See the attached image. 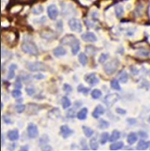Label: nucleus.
Masks as SVG:
<instances>
[{
    "label": "nucleus",
    "instance_id": "1",
    "mask_svg": "<svg viewBox=\"0 0 150 151\" xmlns=\"http://www.w3.org/2000/svg\"><path fill=\"white\" fill-rule=\"evenodd\" d=\"M22 50L23 52L30 55H36L38 53V49L35 43H33L31 40H24L22 44Z\"/></svg>",
    "mask_w": 150,
    "mask_h": 151
},
{
    "label": "nucleus",
    "instance_id": "2",
    "mask_svg": "<svg viewBox=\"0 0 150 151\" xmlns=\"http://www.w3.org/2000/svg\"><path fill=\"white\" fill-rule=\"evenodd\" d=\"M118 67H119V60L115 59L106 63V65L104 66V71L107 75L111 76L116 73Z\"/></svg>",
    "mask_w": 150,
    "mask_h": 151
},
{
    "label": "nucleus",
    "instance_id": "3",
    "mask_svg": "<svg viewBox=\"0 0 150 151\" xmlns=\"http://www.w3.org/2000/svg\"><path fill=\"white\" fill-rule=\"evenodd\" d=\"M67 24H68L69 29H70L72 31H74V32L80 33V32H82V30H83V25H82L80 20H78V19H77V18H71V19L68 21Z\"/></svg>",
    "mask_w": 150,
    "mask_h": 151
},
{
    "label": "nucleus",
    "instance_id": "4",
    "mask_svg": "<svg viewBox=\"0 0 150 151\" xmlns=\"http://www.w3.org/2000/svg\"><path fill=\"white\" fill-rule=\"evenodd\" d=\"M120 100V96L119 94L117 93H110V94H108L105 99H104V102L106 103V105L108 107H111L113 106L115 103H116L118 101Z\"/></svg>",
    "mask_w": 150,
    "mask_h": 151
},
{
    "label": "nucleus",
    "instance_id": "5",
    "mask_svg": "<svg viewBox=\"0 0 150 151\" xmlns=\"http://www.w3.org/2000/svg\"><path fill=\"white\" fill-rule=\"evenodd\" d=\"M78 39L75 37L74 35H67L61 39V44L66 45H71L73 46L74 45L78 44Z\"/></svg>",
    "mask_w": 150,
    "mask_h": 151
},
{
    "label": "nucleus",
    "instance_id": "6",
    "mask_svg": "<svg viewBox=\"0 0 150 151\" xmlns=\"http://www.w3.org/2000/svg\"><path fill=\"white\" fill-rule=\"evenodd\" d=\"M85 80L86 83H88L92 86H96L100 82V79H99V78L97 77V75L95 73H91V74L86 75L85 77Z\"/></svg>",
    "mask_w": 150,
    "mask_h": 151
},
{
    "label": "nucleus",
    "instance_id": "7",
    "mask_svg": "<svg viewBox=\"0 0 150 151\" xmlns=\"http://www.w3.org/2000/svg\"><path fill=\"white\" fill-rule=\"evenodd\" d=\"M47 14H48V17L51 20H56V18L59 15L58 7L55 5H53V4L48 6V7H47Z\"/></svg>",
    "mask_w": 150,
    "mask_h": 151
},
{
    "label": "nucleus",
    "instance_id": "8",
    "mask_svg": "<svg viewBox=\"0 0 150 151\" xmlns=\"http://www.w3.org/2000/svg\"><path fill=\"white\" fill-rule=\"evenodd\" d=\"M28 68L30 71H41L46 70V66L42 62H31L27 65Z\"/></svg>",
    "mask_w": 150,
    "mask_h": 151
},
{
    "label": "nucleus",
    "instance_id": "9",
    "mask_svg": "<svg viewBox=\"0 0 150 151\" xmlns=\"http://www.w3.org/2000/svg\"><path fill=\"white\" fill-rule=\"evenodd\" d=\"M27 132H28V136L30 138V139H36L38 134H39V132H38V128L36 124H29L28 125V128H27Z\"/></svg>",
    "mask_w": 150,
    "mask_h": 151
},
{
    "label": "nucleus",
    "instance_id": "10",
    "mask_svg": "<svg viewBox=\"0 0 150 151\" xmlns=\"http://www.w3.org/2000/svg\"><path fill=\"white\" fill-rule=\"evenodd\" d=\"M81 38L85 42H96L97 41V37L93 32H86L85 34H82Z\"/></svg>",
    "mask_w": 150,
    "mask_h": 151
},
{
    "label": "nucleus",
    "instance_id": "11",
    "mask_svg": "<svg viewBox=\"0 0 150 151\" xmlns=\"http://www.w3.org/2000/svg\"><path fill=\"white\" fill-rule=\"evenodd\" d=\"M104 113H105L104 107L102 105H98L93 112V116L96 119H99L102 115H104Z\"/></svg>",
    "mask_w": 150,
    "mask_h": 151
},
{
    "label": "nucleus",
    "instance_id": "12",
    "mask_svg": "<svg viewBox=\"0 0 150 151\" xmlns=\"http://www.w3.org/2000/svg\"><path fill=\"white\" fill-rule=\"evenodd\" d=\"M73 132H74V131L72 129H70L67 125L64 124V125L60 126V133H61V135H62V137L64 139H67V137L72 135Z\"/></svg>",
    "mask_w": 150,
    "mask_h": 151
},
{
    "label": "nucleus",
    "instance_id": "13",
    "mask_svg": "<svg viewBox=\"0 0 150 151\" xmlns=\"http://www.w3.org/2000/svg\"><path fill=\"white\" fill-rule=\"evenodd\" d=\"M20 134H19V131L18 130H11L8 132L7 133V138L11 140V141H15L19 139Z\"/></svg>",
    "mask_w": 150,
    "mask_h": 151
},
{
    "label": "nucleus",
    "instance_id": "14",
    "mask_svg": "<svg viewBox=\"0 0 150 151\" xmlns=\"http://www.w3.org/2000/svg\"><path fill=\"white\" fill-rule=\"evenodd\" d=\"M115 14L117 18H122L124 14V9L123 6L120 4H117L115 6Z\"/></svg>",
    "mask_w": 150,
    "mask_h": 151
},
{
    "label": "nucleus",
    "instance_id": "15",
    "mask_svg": "<svg viewBox=\"0 0 150 151\" xmlns=\"http://www.w3.org/2000/svg\"><path fill=\"white\" fill-rule=\"evenodd\" d=\"M150 147V141L147 140H139V142L137 145V149L138 150H146Z\"/></svg>",
    "mask_w": 150,
    "mask_h": 151
},
{
    "label": "nucleus",
    "instance_id": "16",
    "mask_svg": "<svg viewBox=\"0 0 150 151\" xmlns=\"http://www.w3.org/2000/svg\"><path fill=\"white\" fill-rule=\"evenodd\" d=\"M138 140V135L135 132H131L127 136V142L130 145H133Z\"/></svg>",
    "mask_w": 150,
    "mask_h": 151
},
{
    "label": "nucleus",
    "instance_id": "17",
    "mask_svg": "<svg viewBox=\"0 0 150 151\" xmlns=\"http://www.w3.org/2000/svg\"><path fill=\"white\" fill-rule=\"evenodd\" d=\"M128 79H129V77H128L127 72H126V71H124V70L121 71V72H120V74H119V77H118V80H119L121 83L125 84V83H127Z\"/></svg>",
    "mask_w": 150,
    "mask_h": 151
},
{
    "label": "nucleus",
    "instance_id": "18",
    "mask_svg": "<svg viewBox=\"0 0 150 151\" xmlns=\"http://www.w3.org/2000/svg\"><path fill=\"white\" fill-rule=\"evenodd\" d=\"M87 114H88V109L86 108H83L78 114L77 116L79 120H85L87 117Z\"/></svg>",
    "mask_w": 150,
    "mask_h": 151
},
{
    "label": "nucleus",
    "instance_id": "19",
    "mask_svg": "<svg viewBox=\"0 0 150 151\" xmlns=\"http://www.w3.org/2000/svg\"><path fill=\"white\" fill-rule=\"evenodd\" d=\"M53 54H54L55 56H58V57H60V56H64V55L67 54V50H66L65 48H63V47H57L56 49H54Z\"/></svg>",
    "mask_w": 150,
    "mask_h": 151
},
{
    "label": "nucleus",
    "instance_id": "20",
    "mask_svg": "<svg viewBox=\"0 0 150 151\" xmlns=\"http://www.w3.org/2000/svg\"><path fill=\"white\" fill-rule=\"evenodd\" d=\"M82 130H83L85 135L87 138H91V137L93 135V132H94L92 128L86 126V125H83V126H82Z\"/></svg>",
    "mask_w": 150,
    "mask_h": 151
},
{
    "label": "nucleus",
    "instance_id": "21",
    "mask_svg": "<svg viewBox=\"0 0 150 151\" xmlns=\"http://www.w3.org/2000/svg\"><path fill=\"white\" fill-rule=\"evenodd\" d=\"M123 147V141H114L110 145V150H119Z\"/></svg>",
    "mask_w": 150,
    "mask_h": 151
},
{
    "label": "nucleus",
    "instance_id": "22",
    "mask_svg": "<svg viewBox=\"0 0 150 151\" xmlns=\"http://www.w3.org/2000/svg\"><path fill=\"white\" fill-rule=\"evenodd\" d=\"M120 137H121V132L119 131H117V130H115V131H113V132H112V134H111V136L109 138V141L114 142V141L119 139Z\"/></svg>",
    "mask_w": 150,
    "mask_h": 151
},
{
    "label": "nucleus",
    "instance_id": "23",
    "mask_svg": "<svg viewBox=\"0 0 150 151\" xmlns=\"http://www.w3.org/2000/svg\"><path fill=\"white\" fill-rule=\"evenodd\" d=\"M17 68L16 64H11L9 67V73H8V79L11 80L14 78V71Z\"/></svg>",
    "mask_w": 150,
    "mask_h": 151
},
{
    "label": "nucleus",
    "instance_id": "24",
    "mask_svg": "<svg viewBox=\"0 0 150 151\" xmlns=\"http://www.w3.org/2000/svg\"><path fill=\"white\" fill-rule=\"evenodd\" d=\"M78 60H79V62L81 63L82 66H86L87 65V62H88V58L86 56L85 53L82 52L78 55Z\"/></svg>",
    "mask_w": 150,
    "mask_h": 151
},
{
    "label": "nucleus",
    "instance_id": "25",
    "mask_svg": "<svg viewBox=\"0 0 150 151\" xmlns=\"http://www.w3.org/2000/svg\"><path fill=\"white\" fill-rule=\"evenodd\" d=\"M90 147L93 150H97L99 148V143H98V140H97V138L96 137H93L90 140Z\"/></svg>",
    "mask_w": 150,
    "mask_h": 151
},
{
    "label": "nucleus",
    "instance_id": "26",
    "mask_svg": "<svg viewBox=\"0 0 150 151\" xmlns=\"http://www.w3.org/2000/svg\"><path fill=\"white\" fill-rule=\"evenodd\" d=\"M109 134L108 132H103L101 135H100V144L101 145H105L108 140H109Z\"/></svg>",
    "mask_w": 150,
    "mask_h": 151
},
{
    "label": "nucleus",
    "instance_id": "27",
    "mask_svg": "<svg viewBox=\"0 0 150 151\" xmlns=\"http://www.w3.org/2000/svg\"><path fill=\"white\" fill-rule=\"evenodd\" d=\"M61 104H62V108L64 109H67L70 107L71 105V102L69 101V99L67 97H63L62 100H61Z\"/></svg>",
    "mask_w": 150,
    "mask_h": 151
},
{
    "label": "nucleus",
    "instance_id": "28",
    "mask_svg": "<svg viewBox=\"0 0 150 151\" xmlns=\"http://www.w3.org/2000/svg\"><path fill=\"white\" fill-rule=\"evenodd\" d=\"M102 96V93L100 90L99 89H95L92 92V97L94 99V100H97V99H100V97Z\"/></svg>",
    "mask_w": 150,
    "mask_h": 151
},
{
    "label": "nucleus",
    "instance_id": "29",
    "mask_svg": "<svg viewBox=\"0 0 150 151\" xmlns=\"http://www.w3.org/2000/svg\"><path fill=\"white\" fill-rule=\"evenodd\" d=\"M108 127H109V123L108 121L104 120V119H100V121H99V128L103 130V129H106Z\"/></svg>",
    "mask_w": 150,
    "mask_h": 151
},
{
    "label": "nucleus",
    "instance_id": "30",
    "mask_svg": "<svg viewBox=\"0 0 150 151\" xmlns=\"http://www.w3.org/2000/svg\"><path fill=\"white\" fill-rule=\"evenodd\" d=\"M43 11H44V8H43V6H40V5L36 6L33 8V10H32L33 14H36V15H38V14H42V13H43Z\"/></svg>",
    "mask_w": 150,
    "mask_h": 151
},
{
    "label": "nucleus",
    "instance_id": "31",
    "mask_svg": "<svg viewBox=\"0 0 150 151\" xmlns=\"http://www.w3.org/2000/svg\"><path fill=\"white\" fill-rule=\"evenodd\" d=\"M111 87H112V89H115V90H121V86L119 85V80L113 79L111 81Z\"/></svg>",
    "mask_w": 150,
    "mask_h": 151
},
{
    "label": "nucleus",
    "instance_id": "32",
    "mask_svg": "<svg viewBox=\"0 0 150 151\" xmlns=\"http://www.w3.org/2000/svg\"><path fill=\"white\" fill-rule=\"evenodd\" d=\"M72 48H71V52H72V53L74 54V55H76V54H78V52L80 51V44L78 43V44H76V45H74L73 46H71Z\"/></svg>",
    "mask_w": 150,
    "mask_h": 151
},
{
    "label": "nucleus",
    "instance_id": "33",
    "mask_svg": "<svg viewBox=\"0 0 150 151\" xmlns=\"http://www.w3.org/2000/svg\"><path fill=\"white\" fill-rule=\"evenodd\" d=\"M78 92H80V93H84V94H88V93H89V91H90V89L89 88H87V87H85L83 85H80L79 86H78Z\"/></svg>",
    "mask_w": 150,
    "mask_h": 151
},
{
    "label": "nucleus",
    "instance_id": "34",
    "mask_svg": "<svg viewBox=\"0 0 150 151\" xmlns=\"http://www.w3.org/2000/svg\"><path fill=\"white\" fill-rule=\"evenodd\" d=\"M49 141V137L46 135V134H44L42 136V138L40 139V141H39V144H42V145H45L47 144Z\"/></svg>",
    "mask_w": 150,
    "mask_h": 151
},
{
    "label": "nucleus",
    "instance_id": "35",
    "mask_svg": "<svg viewBox=\"0 0 150 151\" xmlns=\"http://www.w3.org/2000/svg\"><path fill=\"white\" fill-rule=\"evenodd\" d=\"M108 59V53H102L100 57H99V62L100 63H104L106 62V60Z\"/></svg>",
    "mask_w": 150,
    "mask_h": 151
},
{
    "label": "nucleus",
    "instance_id": "36",
    "mask_svg": "<svg viewBox=\"0 0 150 151\" xmlns=\"http://www.w3.org/2000/svg\"><path fill=\"white\" fill-rule=\"evenodd\" d=\"M12 95L14 97V98H19L22 96V92L19 90V89H15L12 92Z\"/></svg>",
    "mask_w": 150,
    "mask_h": 151
},
{
    "label": "nucleus",
    "instance_id": "37",
    "mask_svg": "<svg viewBox=\"0 0 150 151\" xmlns=\"http://www.w3.org/2000/svg\"><path fill=\"white\" fill-rule=\"evenodd\" d=\"M16 111L18 112V113H22L24 110H25V105H23V104H19V105H17L16 106Z\"/></svg>",
    "mask_w": 150,
    "mask_h": 151
},
{
    "label": "nucleus",
    "instance_id": "38",
    "mask_svg": "<svg viewBox=\"0 0 150 151\" xmlns=\"http://www.w3.org/2000/svg\"><path fill=\"white\" fill-rule=\"evenodd\" d=\"M26 92H27V94L29 95V96H32L34 93H35V89L32 88V87H28L26 89Z\"/></svg>",
    "mask_w": 150,
    "mask_h": 151
},
{
    "label": "nucleus",
    "instance_id": "39",
    "mask_svg": "<svg viewBox=\"0 0 150 151\" xmlns=\"http://www.w3.org/2000/svg\"><path fill=\"white\" fill-rule=\"evenodd\" d=\"M63 89H64V91L67 92V93H70V92L72 91V87H71L69 85H67V84H65V85L63 86Z\"/></svg>",
    "mask_w": 150,
    "mask_h": 151
},
{
    "label": "nucleus",
    "instance_id": "40",
    "mask_svg": "<svg viewBox=\"0 0 150 151\" xmlns=\"http://www.w3.org/2000/svg\"><path fill=\"white\" fill-rule=\"evenodd\" d=\"M116 112L117 114H119V115H125L127 111H126L125 109H121V108H117V109H116Z\"/></svg>",
    "mask_w": 150,
    "mask_h": 151
},
{
    "label": "nucleus",
    "instance_id": "41",
    "mask_svg": "<svg viewBox=\"0 0 150 151\" xmlns=\"http://www.w3.org/2000/svg\"><path fill=\"white\" fill-rule=\"evenodd\" d=\"M3 120H4V122L6 123V124H12V123H13V122L10 120V118L8 117V116H3Z\"/></svg>",
    "mask_w": 150,
    "mask_h": 151
},
{
    "label": "nucleus",
    "instance_id": "42",
    "mask_svg": "<svg viewBox=\"0 0 150 151\" xmlns=\"http://www.w3.org/2000/svg\"><path fill=\"white\" fill-rule=\"evenodd\" d=\"M81 146H82L83 149H85V150H87V149H88L87 144H86V142H85V139H81Z\"/></svg>",
    "mask_w": 150,
    "mask_h": 151
},
{
    "label": "nucleus",
    "instance_id": "43",
    "mask_svg": "<svg viewBox=\"0 0 150 151\" xmlns=\"http://www.w3.org/2000/svg\"><path fill=\"white\" fill-rule=\"evenodd\" d=\"M74 116H75V112H74V109H71V110H69V111H67V117H74Z\"/></svg>",
    "mask_w": 150,
    "mask_h": 151
},
{
    "label": "nucleus",
    "instance_id": "44",
    "mask_svg": "<svg viewBox=\"0 0 150 151\" xmlns=\"http://www.w3.org/2000/svg\"><path fill=\"white\" fill-rule=\"evenodd\" d=\"M139 135L141 138H147V137H148L147 133H146V132H144V131H140V132H139Z\"/></svg>",
    "mask_w": 150,
    "mask_h": 151
},
{
    "label": "nucleus",
    "instance_id": "45",
    "mask_svg": "<svg viewBox=\"0 0 150 151\" xmlns=\"http://www.w3.org/2000/svg\"><path fill=\"white\" fill-rule=\"evenodd\" d=\"M34 78H36V79H43V78H44V76L42 75V74H37V75L34 76Z\"/></svg>",
    "mask_w": 150,
    "mask_h": 151
},
{
    "label": "nucleus",
    "instance_id": "46",
    "mask_svg": "<svg viewBox=\"0 0 150 151\" xmlns=\"http://www.w3.org/2000/svg\"><path fill=\"white\" fill-rule=\"evenodd\" d=\"M127 123H129L130 124H134L136 123V120L133 119V118H128L127 119Z\"/></svg>",
    "mask_w": 150,
    "mask_h": 151
},
{
    "label": "nucleus",
    "instance_id": "47",
    "mask_svg": "<svg viewBox=\"0 0 150 151\" xmlns=\"http://www.w3.org/2000/svg\"><path fill=\"white\" fill-rule=\"evenodd\" d=\"M131 73H132V74H134V75H137V74H138V72H139V70H138L136 68H134V67H131Z\"/></svg>",
    "mask_w": 150,
    "mask_h": 151
},
{
    "label": "nucleus",
    "instance_id": "48",
    "mask_svg": "<svg viewBox=\"0 0 150 151\" xmlns=\"http://www.w3.org/2000/svg\"><path fill=\"white\" fill-rule=\"evenodd\" d=\"M14 86H15V87H16L17 89H22V86L19 82H16Z\"/></svg>",
    "mask_w": 150,
    "mask_h": 151
},
{
    "label": "nucleus",
    "instance_id": "49",
    "mask_svg": "<svg viewBox=\"0 0 150 151\" xmlns=\"http://www.w3.org/2000/svg\"><path fill=\"white\" fill-rule=\"evenodd\" d=\"M81 1H83V0H81ZM93 1V0H85V2L83 3V4H85V5H89L90 3H92Z\"/></svg>",
    "mask_w": 150,
    "mask_h": 151
},
{
    "label": "nucleus",
    "instance_id": "50",
    "mask_svg": "<svg viewBox=\"0 0 150 151\" xmlns=\"http://www.w3.org/2000/svg\"><path fill=\"white\" fill-rule=\"evenodd\" d=\"M21 150H29V147L28 146H25L22 148H21Z\"/></svg>",
    "mask_w": 150,
    "mask_h": 151
},
{
    "label": "nucleus",
    "instance_id": "51",
    "mask_svg": "<svg viewBox=\"0 0 150 151\" xmlns=\"http://www.w3.org/2000/svg\"><path fill=\"white\" fill-rule=\"evenodd\" d=\"M147 122L150 124V116H148V118H147Z\"/></svg>",
    "mask_w": 150,
    "mask_h": 151
}]
</instances>
